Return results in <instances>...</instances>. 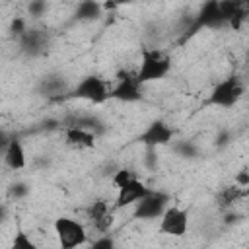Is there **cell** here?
Returning a JSON list of instances; mask_svg holds the SVG:
<instances>
[{
    "label": "cell",
    "mask_w": 249,
    "mask_h": 249,
    "mask_svg": "<svg viewBox=\"0 0 249 249\" xmlns=\"http://www.w3.org/2000/svg\"><path fill=\"white\" fill-rule=\"evenodd\" d=\"M27 193H29V187H27V183H23V181L14 183L12 189H10V195H12L14 198H23Z\"/></svg>",
    "instance_id": "cell-21"
},
{
    "label": "cell",
    "mask_w": 249,
    "mask_h": 249,
    "mask_svg": "<svg viewBox=\"0 0 249 249\" xmlns=\"http://www.w3.org/2000/svg\"><path fill=\"white\" fill-rule=\"evenodd\" d=\"M169 206V195L161 191H150L134 204V218L138 220H156L161 218L165 208Z\"/></svg>",
    "instance_id": "cell-6"
},
{
    "label": "cell",
    "mask_w": 249,
    "mask_h": 249,
    "mask_svg": "<svg viewBox=\"0 0 249 249\" xmlns=\"http://www.w3.org/2000/svg\"><path fill=\"white\" fill-rule=\"evenodd\" d=\"M47 0H31L29 2V14L33 18H41L45 12H47Z\"/></svg>",
    "instance_id": "cell-20"
},
{
    "label": "cell",
    "mask_w": 249,
    "mask_h": 249,
    "mask_svg": "<svg viewBox=\"0 0 249 249\" xmlns=\"http://www.w3.org/2000/svg\"><path fill=\"white\" fill-rule=\"evenodd\" d=\"M70 97L84 99V101H89L93 105H101L111 97V88L103 78H99L95 74H89V76H84L70 89Z\"/></svg>",
    "instance_id": "cell-2"
},
{
    "label": "cell",
    "mask_w": 249,
    "mask_h": 249,
    "mask_svg": "<svg viewBox=\"0 0 249 249\" xmlns=\"http://www.w3.org/2000/svg\"><path fill=\"white\" fill-rule=\"evenodd\" d=\"M64 138L74 148H86L88 150V148H93L95 146V132L89 130V128L78 126V124H70L64 130Z\"/></svg>",
    "instance_id": "cell-12"
},
{
    "label": "cell",
    "mask_w": 249,
    "mask_h": 249,
    "mask_svg": "<svg viewBox=\"0 0 249 249\" xmlns=\"http://www.w3.org/2000/svg\"><path fill=\"white\" fill-rule=\"evenodd\" d=\"M142 84L136 78V72H119L117 84L111 88V99L123 101V103H136L142 101Z\"/></svg>",
    "instance_id": "cell-5"
},
{
    "label": "cell",
    "mask_w": 249,
    "mask_h": 249,
    "mask_svg": "<svg viewBox=\"0 0 249 249\" xmlns=\"http://www.w3.org/2000/svg\"><path fill=\"white\" fill-rule=\"evenodd\" d=\"M113 245H115V241H113L109 235H103V237H99V239H95V241L91 243L93 249H109V247H113Z\"/></svg>",
    "instance_id": "cell-22"
},
{
    "label": "cell",
    "mask_w": 249,
    "mask_h": 249,
    "mask_svg": "<svg viewBox=\"0 0 249 249\" xmlns=\"http://www.w3.org/2000/svg\"><path fill=\"white\" fill-rule=\"evenodd\" d=\"M243 91H245L243 82L237 76H228L212 88V91L208 95V105L230 109L243 97Z\"/></svg>",
    "instance_id": "cell-3"
},
{
    "label": "cell",
    "mask_w": 249,
    "mask_h": 249,
    "mask_svg": "<svg viewBox=\"0 0 249 249\" xmlns=\"http://www.w3.org/2000/svg\"><path fill=\"white\" fill-rule=\"evenodd\" d=\"M243 196H249V185L243 189Z\"/></svg>",
    "instance_id": "cell-24"
},
{
    "label": "cell",
    "mask_w": 249,
    "mask_h": 249,
    "mask_svg": "<svg viewBox=\"0 0 249 249\" xmlns=\"http://www.w3.org/2000/svg\"><path fill=\"white\" fill-rule=\"evenodd\" d=\"M175 138V130L161 119L152 121L138 136V142L144 144L146 148H160V146H167L171 144Z\"/></svg>",
    "instance_id": "cell-8"
},
{
    "label": "cell",
    "mask_w": 249,
    "mask_h": 249,
    "mask_svg": "<svg viewBox=\"0 0 249 249\" xmlns=\"http://www.w3.org/2000/svg\"><path fill=\"white\" fill-rule=\"evenodd\" d=\"M4 161L10 169L14 171H19L27 165V156H25V148L21 144L19 138H12L8 140L6 148H4Z\"/></svg>",
    "instance_id": "cell-10"
},
{
    "label": "cell",
    "mask_w": 249,
    "mask_h": 249,
    "mask_svg": "<svg viewBox=\"0 0 249 249\" xmlns=\"http://www.w3.org/2000/svg\"><path fill=\"white\" fill-rule=\"evenodd\" d=\"M189 230V214L187 210L169 204L165 208V212L160 218V231L171 237H183Z\"/></svg>",
    "instance_id": "cell-7"
},
{
    "label": "cell",
    "mask_w": 249,
    "mask_h": 249,
    "mask_svg": "<svg viewBox=\"0 0 249 249\" xmlns=\"http://www.w3.org/2000/svg\"><path fill=\"white\" fill-rule=\"evenodd\" d=\"M12 247L14 249H35V243L31 241V237L27 233L18 231L16 237H14V241H12Z\"/></svg>",
    "instance_id": "cell-18"
},
{
    "label": "cell",
    "mask_w": 249,
    "mask_h": 249,
    "mask_svg": "<svg viewBox=\"0 0 249 249\" xmlns=\"http://www.w3.org/2000/svg\"><path fill=\"white\" fill-rule=\"evenodd\" d=\"M19 47L25 54L29 56H37L45 51L47 47V35L41 29H27L21 37H19Z\"/></svg>",
    "instance_id": "cell-11"
},
{
    "label": "cell",
    "mask_w": 249,
    "mask_h": 249,
    "mask_svg": "<svg viewBox=\"0 0 249 249\" xmlns=\"http://www.w3.org/2000/svg\"><path fill=\"white\" fill-rule=\"evenodd\" d=\"M56 239L62 249H74L78 245H84L88 241V233L82 222L70 218V216H60L53 224Z\"/></svg>",
    "instance_id": "cell-4"
},
{
    "label": "cell",
    "mask_w": 249,
    "mask_h": 249,
    "mask_svg": "<svg viewBox=\"0 0 249 249\" xmlns=\"http://www.w3.org/2000/svg\"><path fill=\"white\" fill-rule=\"evenodd\" d=\"M173 146V152L181 158H187V160H193L198 156V148L191 142V140H177V142H171Z\"/></svg>",
    "instance_id": "cell-16"
},
{
    "label": "cell",
    "mask_w": 249,
    "mask_h": 249,
    "mask_svg": "<svg viewBox=\"0 0 249 249\" xmlns=\"http://www.w3.org/2000/svg\"><path fill=\"white\" fill-rule=\"evenodd\" d=\"M132 177H136L130 169H119L115 175H113V185H115V189H119V187H123L124 183H128Z\"/></svg>",
    "instance_id": "cell-19"
},
{
    "label": "cell",
    "mask_w": 249,
    "mask_h": 249,
    "mask_svg": "<svg viewBox=\"0 0 249 249\" xmlns=\"http://www.w3.org/2000/svg\"><path fill=\"white\" fill-rule=\"evenodd\" d=\"M88 218L93 222L95 230H99L101 233H105L111 224H113V216L109 212V204L105 200H95L89 208H88Z\"/></svg>",
    "instance_id": "cell-13"
},
{
    "label": "cell",
    "mask_w": 249,
    "mask_h": 249,
    "mask_svg": "<svg viewBox=\"0 0 249 249\" xmlns=\"http://www.w3.org/2000/svg\"><path fill=\"white\" fill-rule=\"evenodd\" d=\"M117 6H124V4H132V2H136V0H113Z\"/></svg>",
    "instance_id": "cell-23"
},
{
    "label": "cell",
    "mask_w": 249,
    "mask_h": 249,
    "mask_svg": "<svg viewBox=\"0 0 249 249\" xmlns=\"http://www.w3.org/2000/svg\"><path fill=\"white\" fill-rule=\"evenodd\" d=\"M239 196H243V191H241V187H239L237 183L231 185V187H226V189L218 195V198H220V202H222L224 206H231L233 200H237Z\"/></svg>",
    "instance_id": "cell-17"
},
{
    "label": "cell",
    "mask_w": 249,
    "mask_h": 249,
    "mask_svg": "<svg viewBox=\"0 0 249 249\" xmlns=\"http://www.w3.org/2000/svg\"><path fill=\"white\" fill-rule=\"evenodd\" d=\"M105 8L97 0H80V4L74 10V19L76 21H97L103 16Z\"/></svg>",
    "instance_id": "cell-14"
},
{
    "label": "cell",
    "mask_w": 249,
    "mask_h": 249,
    "mask_svg": "<svg viewBox=\"0 0 249 249\" xmlns=\"http://www.w3.org/2000/svg\"><path fill=\"white\" fill-rule=\"evenodd\" d=\"M152 189H148L138 177H132L128 183H124L123 187L117 189V198H115V204L113 208H124V206H130V204H136L142 196H146Z\"/></svg>",
    "instance_id": "cell-9"
},
{
    "label": "cell",
    "mask_w": 249,
    "mask_h": 249,
    "mask_svg": "<svg viewBox=\"0 0 249 249\" xmlns=\"http://www.w3.org/2000/svg\"><path fill=\"white\" fill-rule=\"evenodd\" d=\"M169 70H171V60L165 53H161L158 49H144L140 66L136 70V78L142 86H146L150 82L163 80L169 74Z\"/></svg>",
    "instance_id": "cell-1"
},
{
    "label": "cell",
    "mask_w": 249,
    "mask_h": 249,
    "mask_svg": "<svg viewBox=\"0 0 249 249\" xmlns=\"http://www.w3.org/2000/svg\"><path fill=\"white\" fill-rule=\"evenodd\" d=\"M66 89V84H64V80L60 78V76H47L43 82H41V91L45 93V95H58V93H62Z\"/></svg>",
    "instance_id": "cell-15"
}]
</instances>
